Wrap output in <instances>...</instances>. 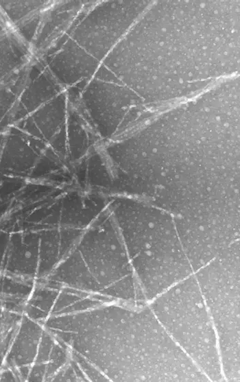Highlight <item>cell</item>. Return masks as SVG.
<instances>
[{
    "label": "cell",
    "mask_w": 240,
    "mask_h": 382,
    "mask_svg": "<svg viewBox=\"0 0 240 382\" xmlns=\"http://www.w3.org/2000/svg\"><path fill=\"white\" fill-rule=\"evenodd\" d=\"M111 208L134 263H170L189 269L173 219L167 211L124 198L115 200Z\"/></svg>",
    "instance_id": "cell-1"
}]
</instances>
